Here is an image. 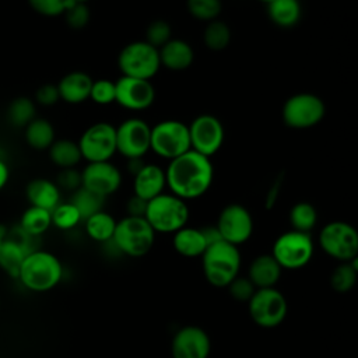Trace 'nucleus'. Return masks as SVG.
I'll list each match as a JSON object with an SVG mask.
<instances>
[{"label":"nucleus","mask_w":358,"mask_h":358,"mask_svg":"<svg viewBox=\"0 0 358 358\" xmlns=\"http://www.w3.org/2000/svg\"><path fill=\"white\" fill-rule=\"evenodd\" d=\"M320 249L340 263L358 256V232L345 221H330L319 232Z\"/></svg>","instance_id":"nucleus-10"},{"label":"nucleus","mask_w":358,"mask_h":358,"mask_svg":"<svg viewBox=\"0 0 358 358\" xmlns=\"http://www.w3.org/2000/svg\"><path fill=\"white\" fill-rule=\"evenodd\" d=\"M24 134L28 145L35 150H48L56 140L53 124L43 117H35L29 122Z\"/></svg>","instance_id":"nucleus-29"},{"label":"nucleus","mask_w":358,"mask_h":358,"mask_svg":"<svg viewBox=\"0 0 358 358\" xmlns=\"http://www.w3.org/2000/svg\"><path fill=\"white\" fill-rule=\"evenodd\" d=\"M155 88L151 80L122 76L115 81V102L123 109L141 112L155 101Z\"/></svg>","instance_id":"nucleus-16"},{"label":"nucleus","mask_w":358,"mask_h":358,"mask_svg":"<svg viewBox=\"0 0 358 358\" xmlns=\"http://www.w3.org/2000/svg\"><path fill=\"white\" fill-rule=\"evenodd\" d=\"M169 193L189 201L204 196L214 180V166L208 157L193 150L168 161L165 168Z\"/></svg>","instance_id":"nucleus-1"},{"label":"nucleus","mask_w":358,"mask_h":358,"mask_svg":"<svg viewBox=\"0 0 358 358\" xmlns=\"http://www.w3.org/2000/svg\"><path fill=\"white\" fill-rule=\"evenodd\" d=\"M27 199L34 207L52 211L60 203V189L49 179L38 178L27 185Z\"/></svg>","instance_id":"nucleus-24"},{"label":"nucleus","mask_w":358,"mask_h":358,"mask_svg":"<svg viewBox=\"0 0 358 358\" xmlns=\"http://www.w3.org/2000/svg\"><path fill=\"white\" fill-rule=\"evenodd\" d=\"M48 150L50 161L62 169L76 168L83 159L77 141L70 138L55 140Z\"/></svg>","instance_id":"nucleus-27"},{"label":"nucleus","mask_w":358,"mask_h":358,"mask_svg":"<svg viewBox=\"0 0 358 358\" xmlns=\"http://www.w3.org/2000/svg\"><path fill=\"white\" fill-rule=\"evenodd\" d=\"M7 180H8V168H7L6 162H3L0 159V190L6 186Z\"/></svg>","instance_id":"nucleus-48"},{"label":"nucleus","mask_w":358,"mask_h":358,"mask_svg":"<svg viewBox=\"0 0 358 358\" xmlns=\"http://www.w3.org/2000/svg\"><path fill=\"white\" fill-rule=\"evenodd\" d=\"M92 81V77L81 70L64 74L56 84L60 99L73 105L87 101L90 98Z\"/></svg>","instance_id":"nucleus-22"},{"label":"nucleus","mask_w":358,"mask_h":358,"mask_svg":"<svg viewBox=\"0 0 358 358\" xmlns=\"http://www.w3.org/2000/svg\"><path fill=\"white\" fill-rule=\"evenodd\" d=\"M35 99L42 106H52L55 105L60 96L57 91V85L55 84H43L35 92Z\"/></svg>","instance_id":"nucleus-44"},{"label":"nucleus","mask_w":358,"mask_h":358,"mask_svg":"<svg viewBox=\"0 0 358 358\" xmlns=\"http://www.w3.org/2000/svg\"><path fill=\"white\" fill-rule=\"evenodd\" d=\"M326 115V105L320 96L312 92L291 95L282 105L281 116L285 126L295 130L310 129L320 123Z\"/></svg>","instance_id":"nucleus-9"},{"label":"nucleus","mask_w":358,"mask_h":358,"mask_svg":"<svg viewBox=\"0 0 358 358\" xmlns=\"http://www.w3.org/2000/svg\"><path fill=\"white\" fill-rule=\"evenodd\" d=\"M165 187V169L157 164H144V166L133 176V194L145 201L164 193Z\"/></svg>","instance_id":"nucleus-20"},{"label":"nucleus","mask_w":358,"mask_h":358,"mask_svg":"<svg viewBox=\"0 0 358 358\" xmlns=\"http://www.w3.org/2000/svg\"><path fill=\"white\" fill-rule=\"evenodd\" d=\"M172 246L183 257H201L207 248L206 238L200 228L185 225L172 234Z\"/></svg>","instance_id":"nucleus-25"},{"label":"nucleus","mask_w":358,"mask_h":358,"mask_svg":"<svg viewBox=\"0 0 358 358\" xmlns=\"http://www.w3.org/2000/svg\"><path fill=\"white\" fill-rule=\"evenodd\" d=\"M4 236H6V228L3 225H0V243L3 242Z\"/></svg>","instance_id":"nucleus-49"},{"label":"nucleus","mask_w":358,"mask_h":358,"mask_svg":"<svg viewBox=\"0 0 358 358\" xmlns=\"http://www.w3.org/2000/svg\"><path fill=\"white\" fill-rule=\"evenodd\" d=\"M211 340L207 331L199 326L187 324L180 327L171 343L172 358H208Z\"/></svg>","instance_id":"nucleus-18"},{"label":"nucleus","mask_w":358,"mask_h":358,"mask_svg":"<svg viewBox=\"0 0 358 358\" xmlns=\"http://www.w3.org/2000/svg\"><path fill=\"white\" fill-rule=\"evenodd\" d=\"M116 220L109 213L101 210L92 215H90L87 220H84V227L87 235L99 243L110 242L113 238V232L116 228Z\"/></svg>","instance_id":"nucleus-28"},{"label":"nucleus","mask_w":358,"mask_h":358,"mask_svg":"<svg viewBox=\"0 0 358 358\" xmlns=\"http://www.w3.org/2000/svg\"><path fill=\"white\" fill-rule=\"evenodd\" d=\"M248 310L255 324L263 329H274L284 322L288 303L284 294L275 287L260 288L249 299Z\"/></svg>","instance_id":"nucleus-11"},{"label":"nucleus","mask_w":358,"mask_h":358,"mask_svg":"<svg viewBox=\"0 0 358 358\" xmlns=\"http://www.w3.org/2000/svg\"><path fill=\"white\" fill-rule=\"evenodd\" d=\"M145 208H147V201L136 194H133L126 203L127 215H131V217H144Z\"/></svg>","instance_id":"nucleus-45"},{"label":"nucleus","mask_w":358,"mask_h":358,"mask_svg":"<svg viewBox=\"0 0 358 358\" xmlns=\"http://www.w3.org/2000/svg\"><path fill=\"white\" fill-rule=\"evenodd\" d=\"M215 227L222 241L239 246L250 239L253 234V218L245 206L231 203L220 211Z\"/></svg>","instance_id":"nucleus-15"},{"label":"nucleus","mask_w":358,"mask_h":358,"mask_svg":"<svg viewBox=\"0 0 358 358\" xmlns=\"http://www.w3.org/2000/svg\"><path fill=\"white\" fill-rule=\"evenodd\" d=\"M172 38L171 24L165 20H154L145 28V42L159 49Z\"/></svg>","instance_id":"nucleus-38"},{"label":"nucleus","mask_w":358,"mask_h":358,"mask_svg":"<svg viewBox=\"0 0 358 358\" xmlns=\"http://www.w3.org/2000/svg\"><path fill=\"white\" fill-rule=\"evenodd\" d=\"M151 126L140 117H129L116 127V152L126 159L144 158L150 151Z\"/></svg>","instance_id":"nucleus-14"},{"label":"nucleus","mask_w":358,"mask_h":358,"mask_svg":"<svg viewBox=\"0 0 358 358\" xmlns=\"http://www.w3.org/2000/svg\"><path fill=\"white\" fill-rule=\"evenodd\" d=\"M52 225L50 211L31 206L21 217L20 228L29 236H39Z\"/></svg>","instance_id":"nucleus-31"},{"label":"nucleus","mask_w":358,"mask_h":358,"mask_svg":"<svg viewBox=\"0 0 358 358\" xmlns=\"http://www.w3.org/2000/svg\"><path fill=\"white\" fill-rule=\"evenodd\" d=\"M357 274H358V260L357 257L340 263L330 275V285L336 292L345 294L351 291L357 282Z\"/></svg>","instance_id":"nucleus-32"},{"label":"nucleus","mask_w":358,"mask_h":358,"mask_svg":"<svg viewBox=\"0 0 358 358\" xmlns=\"http://www.w3.org/2000/svg\"><path fill=\"white\" fill-rule=\"evenodd\" d=\"M57 187H63L66 190H77L78 187H81V172L77 171L76 168H66L62 169L59 176H57V182H56Z\"/></svg>","instance_id":"nucleus-43"},{"label":"nucleus","mask_w":358,"mask_h":358,"mask_svg":"<svg viewBox=\"0 0 358 358\" xmlns=\"http://www.w3.org/2000/svg\"><path fill=\"white\" fill-rule=\"evenodd\" d=\"M268 18L281 28H291L298 24L302 15L299 0H273L267 4Z\"/></svg>","instance_id":"nucleus-26"},{"label":"nucleus","mask_w":358,"mask_h":358,"mask_svg":"<svg viewBox=\"0 0 358 358\" xmlns=\"http://www.w3.org/2000/svg\"><path fill=\"white\" fill-rule=\"evenodd\" d=\"M315 243L310 234L289 229L282 232L273 243L271 256L284 270L305 267L313 257Z\"/></svg>","instance_id":"nucleus-7"},{"label":"nucleus","mask_w":358,"mask_h":358,"mask_svg":"<svg viewBox=\"0 0 358 358\" xmlns=\"http://www.w3.org/2000/svg\"><path fill=\"white\" fill-rule=\"evenodd\" d=\"M122 76L151 80L161 69L158 49L143 41H133L122 48L117 56Z\"/></svg>","instance_id":"nucleus-8"},{"label":"nucleus","mask_w":358,"mask_h":358,"mask_svg":"<svg viewBox=\"0 0 358 358\" xmlns=\"http://www.w3.org/2000/svg\"><path fill=\"white\" fill-rule=\"evenodd\" d=\"M63 268L60 260L50 252H29L20 268L18 280L31 291H49L62 280Z\"/></svg>","instance_id":"nucleus-4"},{"label":"nucleus","mask_w":358,"mask_h":358,"mask_svg":"<svg viewBox=\"0 0 358 358\" xmlns=\"http://www.w3.org/2000/svg\"><path fill=\"white\" fill-rule=\"evenodd\" d=\"M50 218H52V225L63 231L74 228L81 221L78 210L70 201L59 203L50 211Z\"/></svg>","instance_id":"nucleus-37"},{"label":"nucleus","mask_w":358,"mask_h":358,"mask_svg":"<svg viewBox=\"0 0 358 358\" xmlns=\"http://www.w3.org/2000/svg\"><path fill=\"white\" fill-rule=\"evenodd\" d=\"M32 10L45 17L63 15L71 0H28Z\"/></svg>","instance_id":"nucleus-41"},{"label":"nucleus","mask_w":358,"mask_h":358,"mask_svg":"<svg viewBox=\"0 0 358 358\" xmlns=\"http://www.w3.org/2000/svg\"><path fill=\"white\" fill-rule=\"evenodd\" d=\"M228 288V291H229V295L234 298V299H236V301H239V302H249V299L252 298V295L255 294V291H256V288H255V285L250 282V280L248 278V277H241V275H238V277H235L231 282H229V285L227 287Z\"/></svg>","instance_id":"nucleus-42"},{"label":"nucleus","mask_w":358,"mask_h":358,"mask_svg":"<svg viewBox=\"0 0 358 358\" xmlns=\"http://www.w3.org/2000/svg\"><path fill=\"white\" fill-rule=\"evenodd\" d=\"M203 42L206 48L213 52L224 50L231 42V29L228 24L218 18L207 22L203 31Z\"/></svg>","instance_id":"nucleus-33"},{"label":"nucleus","mask_w":358,"mask_h":358,"mask_svg":"<svg viewBox=\"0 0 358 358\" xmlns=\"http://www.w3.org/2000/svg\"><path fill=\"white\" fill-rule=\"evenodd\" d=\"M299 1H301V0H299Z\"/></svg>","instance_id":"nucleus-52"},{"label":"nucleus","mask_w":358,"mask_h":358,"mask_svg":"<svg viewBox=\"0 0 358 358\" xmlns=\"http://www.w3.org/2000/svg\"><path fill=\"white\" fill-rule=\"evenodd\" d=\"M282 268L271 253H263L256 256L248 268V278L255 285L256 289L273 288L281 277Z\"/></svg>","instance_id":"nucleus-23"},{"label":"nucleus","mask_w":358,"mask_h":358,"mask_svg":"<svg viewBox=\"0 0 358 358\" xmlns=\"http://www.w3.org/2000/svg\"><path fill=\"white\" fill-rule=\"evenodd\" d=\"M200 229H201V232H203V235L206 238L207 246L214 243V242H217V241H221V235H220V232H218L215 225L214 227H204V228H200Z\"/></svg>","instance_id":"nucleus-46"},{"label":"nucleus","mask_w":358,"mask_h":358,"mask_svg":"<svg viewBox=\"0 0 358 358\" xmlns=\"http://www.w3.org/2000/svg\"><path fill=\"white\" fill-rule=\"evenodd\" d=\"M161 67L172 71L189 69L194 60V50L189 42L180 38H171L158 49Z\"/></svg>","instance_id":"nucleus-21"},{"label":"nucleus","mask_w":358,"mask_h":358,"mask_svg":"<svg viewBox=\"0 0 358 358\" xmlns=\"http://www.w3.org/2000/svg\"><path fill=\"white\" fill-rule=\"evenodd\" d=\"M144 161L143 158H133V159H127V172L131 173V176H134L143 166H144Z\"/></svg>","instance_id":"nucleus-47"},{"label":"nucleus","mask_w":358,"mask_h":358,"mask_svg":"<svg viewBox=\"0 0 358 358\" xmlns=\"http://www.w3.org/2000/svg\"><path fill=\"white\" fill-rule=\"evenodd\" d=\"M105 199L84 189V187H78L77 190L73 192V196L70 199V203L78 210L81 221L87 220L90 215L98 213L102 210Z\"/></svg>","instance_id":"nucleus-35"},{"label":"nucleus","mask_w":358,"mask_h":358,"mask_svg":"<svg viewBox=\"0 0 358 358\" xmlns=\"http://www.w3.org/2000/svg\"><path fill=\"white\" fill-rule=\"evenodd\" d=\"M77 144L87 162L110 161L116 154V127L108 122H96L83 131Z\"/></svg>","instance_id":"nucleus-12"},{"label":"nucleus","mask_w":358,"mask_h":358,"mask_svg":"<svg viewBox=\"0 0 358 358\" xmlns=\"http://www.w3.org/2000/svg\"><path fill=\"white\" fill-rule=\"evenodd\" d=\"M20 234V236H4L3 242L0 243V267L13 278H18L25 256L32 252L28 249V239L31 236L21 228Z\"/></svg>","instance_id":"nucleus-19"},{"label":"nucleus","mask_w":358,"mask_h":358,"mask_svg":"<svg viewBox=\"0 0 358 358\" xmlns=\"http://www.w3.org/2000/svg\"><path fill=\"white\" fill-rule=\"evenodd\" d=\"M71 1H74V3H88L90 0H71Z\"/></svg>","instance_id":"nucleus-50"},{"label":"nucleus","mask_w":358,"mask_h":358,"mask_svg":"<svg viewBox=\"0 0 358 358\" xmlns=\"http://www.w3.org/2000/svg\"><path fill=\"white\" fill-rule=\"evenodd\" d=\"M110 242L126 256L143 257L152 249L155 232L144 217L126 215L116 222Z\"/></svg>","instance_id":"nucleus-5"},{"label":"nucleus","mask_w":358,"mask_h":358,"mask_svg":"<svg viewBox=\"0 0 358 358\" xmlns=\"http://www.w3.org/2000/svg\"><path fill=\"white\" fill-rule=\"evenodd\" d=\"M241 252L238 246L225 241H217L208 245L201 255V267L204 278L217 288H227L229 282L239 275Z\"/></svg>","instance_id":"nucleus-2"},{"label":"nucleus","mask_w":358,"mask_h":358,"mask_svg":"<svg viewBox=\"0 0 358 358\" xmlns=\"http://www.w3.org/2000/svg\"><path fill=\"white\" fill-rule=\"evenodd\" d=\"M96 105H109L115 102V81L108 78L94 80L90 98Z\"/></svg>","instance_id":"nucleus-40"},{"label":"nucleus","mask_w":358,"mask_h":358,"mask_svg":"<svg viewBox=\"0 0 358 358\" xmlns=\"http://www.w3.org/2000/svg\"><path fill=\"white\" fill-rule=\"evenodd\" d=\"M260 1H263V3H266V4H268V3H271L273 0H260Z\"/></svg>","instance_id":"nucleus-51"},{"label":"nucleus","mask_w":358,"mask_h":358,"mask_svg":"<svg viewBox=\"0 0 358 358\" xmlns=\"http://www.w3.org/2000/svg\"><path fill=\"white\" fill-rule=\"evenodd\" d=\"M67 25L73 29H83L91 18V10L87 3H70L63 13Z\"/></svg>","instance_id":"nucleus-39"},{"label":"nucleus","mask_w":358,"mask_h":358,"mask_svg":"<svg viewBox=\"0 0 358 358\" xmlns=\"http://www.w3.org/2000/svg\"><path fill=\"white\" fill-rule=\"evenodd\" d=\"M122 185V172L110 161L88 162L81 171V187L106 199Z\"/></svg>","instance_id":"nucleus-17"},{"label":"nucleus","mask_w":358,"mask_h":358,"mask_svg":"<svg viewBox=\"0 0 358 358\" xmlns=\"http://www.w3.org/2000/svg\"><path fill=\"white\" fill-rule=\"evenodd\" d=\"M8 120L13 126L25 127L36 117L35 102L27 96H18L11 101L7 109Z\"/></svg>","instance_id":"nucleus-34"},{"label":"nucleus","mask_w":358,"mask_h":358,"mask_svg":"<svg viewBox=\"0 0 358 358\" xmlns=\"http://www.w3.org/2000/svg\"><path fill=\"white\" fill-rule=\"evenodd\" d=\"M187 129L190 150L208 158L221 150L225 140V130L222 122L217 116L201 113L187 124Z\"/></svg>","instance_id":"nucleus-13"},{"label":"nucleus","mask_w":358,"mask_h":358,"mask_svg":"<svg viewBox=\"0 0 358 358\" xmlns=\"http://www.w3.org/2000/svg\"><path fill=\"white\" fill-rule=\"evenodd\" d=\"M189 14L203 22L214 21L222 11L221 0H186Z\"/></svg>","instance_id":"nucleus-36"},{"label":"nucleus","mask_w":358,"mask_h":358,"mask_svg":"<svg viewBox=\"0 0 358 358\" xmlns=\"http://www.w3.org/2000/svg\"><path fill=\"white\" fill-rule=\"evenodd\" d=\"M288 220L294 231L310 234L317 222V211L313 204L308 201H299L291 207Z\"/></svg>","instance_id":"nucleus-30"},{"label":"nucleus","mask_w":358,"mask_h":358,"mask_svg":"<svg viewBox=\"0 0 358 358\" xmlns=\"http://www.w3.org/2000/svg\"><path fill=\"white\" fill-rule=\"evenodd\" d=\"M190 150L187 124L178 119H165L151 126L150 151L171 161Z\"/></svg>","instance_id":"nucleus-6"},{"label":"nucleus","mask_w":358,"mask_h":358,"mask_svg":"<svg viewBox=\"0 0 358 358\" xmlns=\"http://www.w3.org/2000/svg\"><path fill=\"white\" fill-rule=\"evenodd\" d=\"M190 211L187 201L172 193H161L147 201L144 218L155 234H175L187 225Z\"/></svg>","instance_id":"nucleus-3"}]
</instances>
